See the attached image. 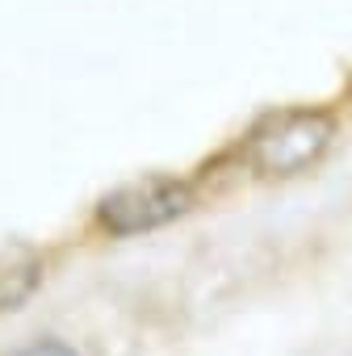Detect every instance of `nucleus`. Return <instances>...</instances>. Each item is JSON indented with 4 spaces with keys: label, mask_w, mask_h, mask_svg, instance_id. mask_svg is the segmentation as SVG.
I'll return each instance as SVG.
<instances>
[{
    "label": "nucleus",
    "mask_w": 352,
    "mask_h": 356,
    "mask_svg": "<svg viewBox=\"0 0 352 356\" xmlns=\"http://www.w3.org/2000/svg\"><path fill=\"white\" fill-rule=\"evenodd\" d=\"M335 138V118L314 105H294L260 118L248 134V163L260 176H298L323 159Z\"/></svg>",
    "instance_id": "obj_1"
},
{
    "label": "nucleus",
    "mask_w": 352,
    "mask_h": 356,
    "mask_svg": "<svg viewBox=\"0 0 352 356\" xmlns=\"http://www.w3.org/2000/svg\"><path fill=\"white\" fill-rule=\"evenodd\" d=\"M189 206H193V189L185 181H176V176H143V181H130L101 197L97 222L109 235H143V231H155L172 218L189 214Z\"/></svg>",
    "instance_id": "obj_2"
},
{
    "label": "nucleus",
    "mask_w": 352,
    "mask_h": 356,
    "mask_svg": "<svg viewBox=\"0 0 352 356\" xmlns=\"http://www.w3.org/2000/svg\"><path fill=\"white\" fill-rule=\"evenodd\" d=\"M38 285H42L38 248H30V243H5L0 248V314L30 302Z\"/></svg>",
    "instance_id": "obj_3"
},
{
    "label": "nucleus",
    "mask_w": 352,
    "mask_h": 356,
    "mask_svg": "<svg viewBox=\"0 0 352 356\" xmlns=\"http://www.w3.org/2000/svg\"><path fill=\"white\" fill-rule=\"evenodd\" d=\"M9 356H80L72 343H63V339H34V343H26V348H17V352H9Z\"/></svg>",
    "instance_id": "obj_4"
}]
</instances>
